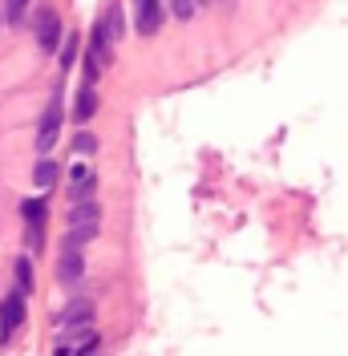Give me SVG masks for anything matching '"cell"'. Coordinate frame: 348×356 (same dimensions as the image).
<instances>
[{
	"label": "cell",
	"mask_w": 348,
	"mask_h": 356,
	"mask_svg": "<svg viewBox=\"0 0 348 356\" xmlns=\"http://www.w3.org/2000/svg\"><path fill=\"white\" fill-rule=\"evenodd\" d=\"M69 231H77V235L93 239V235L102 231V207H97L93 199L73 202V211H69Z\"/></svg>",
	"instance_id": "6da1fadb"
},
{
	"label": "cell",
	"mask_w": 348,
	"mask_h": 356,
	"mask_svg": "<svg viewBox=\"0 0 348 356\" xmlns=\"http://www.w3.org/2000/svg\"><path fill=\"white\" fill-rule=\"evenodd\" d=\"M57 130H61V93H53V102H49V110L41 118V130H37V150L41 154H49L57 146Z\"/></svg>",
	"instance_id": "7a4b0ae2"
},
{
	"label": "cell",
	"mask_w": 348,
	"mask_h": 356,
	"mask_svg": "<svg viewBox=\"0 0 348 356\" xmlns=\"http://www.w3.org/2000/svg\"><path fill=\"white\" fill-rule=\"evenodd\" d=\"M21 320H24V291H8L4 304H0V336L13 340V332L21 328Z\"/></svg>",
	"instance_id": "3957f363"
},
{
	"label": "cell",
	"mask_w": 348,
	"mask_h": 356,
	"mask_svg": "<svg viewBox=\"0 0 348 356\" xmlns=\"http://www.w3.org/2000/svg\"><path fill=\"white\" fill-rule=\"evenodd\" d=\"M162 4L158 0H134V29L142 33V37H154L158 29H162Z\"/></svg>",
	"instance_id": "277c9868"
},
{
	"label": "cell",
	"mask_w": 348,
	"mask_h": 356,
	"mask_svg": "<svg viewBox=\"0 0 348 356\" xmlns=\"http://www.w3.org/2000/svg\"><path fill=\"white\" fill-rule=\"evenodd\" d=\"M81 275H86V264H81V247L61 243V259H57V280H61L65 288H73V284H77Z\"/></svg>",
	"instance_id": "5b68a950"
},
{
	"label": "cell",
	"mask_w": 348,
	"mask_h": 356,
	"mask_svg": "<svg viewBox=\"0 0 348 356\" xmlns=\"http://www.w3.org/2000/svg\"><path fill=\"white\" fill-rule=\"evenodd\" d=\"M37 41H41L45 53H53L61 44V17L57 8H41V21H37Z\"/></svg>",
	"instance_id": "8992f818"
},
{
	"label": "cell",
	"mask_w": 348,
	"mask_h": 356,
	"mask_svg": "<svg viewBox=\"0 0 348 356\" xmlns=\"http://www.w3.org/2000/svg\"><path fill=\"white\" fill-rule=\"evenodd\" d=\"M93 186H97L93 170H86V166H73V170H69V199L73 202H86L89 195H93Z\"/></svg>",
	"instance_id": "52a82bcc"
},
{
	"label": "cell",
	"mask_w": 348,
	"mask_h": 356,
	"mask_svg": "<svg viewBox=\"0 0 348 356\" xmlns=\"http://www.w3.org/2000/svg\"><path fill=\"white\" fill-rule=\"evenodd\" d=\"M89 320H93V308H89L86 300H77V304H69L65 312H57V328L65 332V328H89Z\"/></svg>",
	"instance_id": "ba28073f"
},
{
	"label": "cell",
	"mask_w": 348,
	"mask_h": 356,
	"mask_svg": "<svg viewBox=\"0 0 348 356\" xmlns=\"http://www.w3.org/2000/svg\"><path fill=\"white\" fill-rule=\"evenodd\" d=\"M93 113H97V89L81 81V89H77V102H73V122H77V126H86Z\"/></svg>",
	"instance_id": "9c48e42d"
},
{
	"label": "cell",
	"mask_w": 348,
	"mask_h": 356,
	"mask_svg": "<svg viewBox=\"0 0 348 356\" xmlns=\"http://www.w3.org/2000/svg\"><path fill=\"white\" fill-rule=\"evenodd\" d=\"M33 182H37L41 191H49V186L57 182V162H53V158H41V162H37V170H33Z\"/></svg>",
	"instance_id": "30bf717a"
},
{
	"label": "cell",
	"mask_w": 348,
	"mask_h": 356,
	"mask_svg": "<svg viewBox=\"0 0 348 356\" xmlns=\"http://www.w3.org/2000/svg\"><path fill=\"white\" fill-rule=\"evenodd\" d=\"M24 247L37 255V251H45V222H24Z\"/></svg>",
	"instance_id": "8fae6325"
},
{
	"label": "cell",
	"mask_w": 348,
	"mask_h": 356,
	"mask_svg": "<svg viewBox=\"0 0 348 356\" xmlns=\"http://www.w3.org/2000/svg\"><path fill=\"white\" fill-rule=\"evenodd\" d=\"M77 53H81V37H77V33H69L65 41H61V69H73Z\"/></svg>",
	"instance_id": "7c38bea8"
},
{
	"label": "cell",
	"mask_w": 348,
	"mask_h": 356,
	"mask_svg": "<svg viewBox=\"0 0 348 356\" xmlns=\"http://www.w3.org/2000/svg\"><path fill=\"white\" fill-rule=\"evenodd\" d=\"M97 24H102V29H106L109 37L118 41V37H122V8H118V4H109V8H106V17H102Z\"/></svg>",
	"instance_id": "4fadbf2b"
},
{
	"label": "cell",
	"mask_w": 348,
	"mask_h": 356,
	"mask_svg": "<svg viewBox=\"0 0 348 356\" xmlns=\"http://www.w3.org/2000/svg\"><path fill=\"white\" fill-rule=\"evenodd\" d=\"M17 291H24V296H29V291H33V267H29V259H17Z\"/></svg>",
	"instance_id": "5bb4252c"
},
{
	"label": "cell",
	"mask_w": 348,
	"mask_h": 356,
	"mask_svg": "<svg viewBox=\"0 0 348 356\" xmlns=\"http://www.w3.org/2000/svg\"><path fill=\"white\" fill-rule=\"evenodd\" d=\"M45 207L41 199H29V202H21V215H24V222H45Z\"/></svg>",
	"instance_id": "9a60e30c"
},
{
	"label": "cell",
	"mask_w": 348,
	"mask_h": 356,
	"mask_svg": "<svg viewBox=\"0 0 348 356\" xmlns=\"http://www.w3.org/2000/svg\"><path fill=\"white\" fill-rule=\"evenodd\" d=\"M24 8H29V0H4V21L21 24L24 21Z\"/></svg>",
	"instance_id": "2e32d148"
},
{
	"label": "cell",
	"mask_w": 348,
	"mask_h": 356,
	"mask_svg": "<svg viewBox=\"0 0 348 356\" xmlns=\"http://www.w3.org/2000/svg\"><path fill=\"white\" fill-rule=\"evenodd\" d=\"M198 8V0H171V13L178 17V21H191Z\"/></svg>",
	"instance_id": "e0dca14e"
},
{
	"label": "cell",
	"mask_w": 348,
	"mask_h": 356,
	"mask_svg": "<svg viewBox=\"0 0 348 356\" xmlns=\"http://www.w3.org/2000/svg\"><path fill=\"white\" fill-rule=\"evenodd\" d=\"M73 150H77V154H93V150H97V138H93V134H77V138H73Z\"/></svg>",
	"instance_id": "ac0fdd59"
},
{
	"label": "cell",
	"mask_w": 348,
	"mask_h": 356,
	"mask_svg": "<svg viewBox=\"0 0 348 356\" xmlns=\"http://www.w3.org/2000/svg\"><path fill=\"white\" fill-rule=\"evenodd\" d=\"M198 4H211V0H198Z\"/></svg>",
	"instance_id": "d6986e66"
}]
</instances>
